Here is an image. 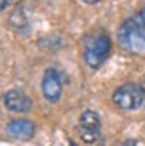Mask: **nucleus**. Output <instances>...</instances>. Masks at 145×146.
I'll return each mask as SVG.
<instances>
[{"mask_svg": "<svg viewBox=\"0 0 145 146\" xmlns=\"http://www.w3.org/2000/svg\"><path fill=\"white\" fill-rule=\"evenodd\" d=\"M118 43L129 54H145V7L122 23Z\"/></svg>", "mask_w": 145, "mask_h": 146, "instance_id": "obj_1", "label": "nucleus"}, {"mask_svg": "<svg viewBox=\"0 0 145 146\" xmlns=\"http://www.w3.org/2000/svg\"><path fill=\"white\" fill-rule=\"evenodd\" d=\"M41 89H43V96H45L48 102H57L61 98L63 93V84H61V77L56 70H47L45 77H43L41 82Z\"/></svg>", "mask_w": 145, "mask_h": 146, "instance_id": "obj_5", "label": "nucleus"}, {"mask_svg": "<svg viewBox=\"0 0 145 146\" xmlns=\"http://www.w3.org/2000/svg\"><path fill=\"white\" fill-rule=\"evenodd\" d=\"M109 52H111V41L104 32H100L97 36H91V38L86 41L84 61L90 68H99L100 64L107 59Z\"/></svg>", "mask_w": 145, "mask_h": 146, "instance_id": "obj_2", "label": "nucleus"}, {"mask_svg": "<svg viewBox=\"0 0 145 146\" xmlns=\"http://www.w3.org/2000/svg\"><path fill=\"white\" fill-rule=\"evenodd\" d=\"M122 146H136V141H133V139H127Z\"/></svg>", "mask_w": 145, "mask_h": 146, "instance_id": "obj_10", "label": "nucleus"}, {"mask_svg": "<svg viewBox=\"0 0 145 146\" xmlns=\"http://www.w3.org/2000/svg\"><path fill=\"white\" fill-rule=\"evenodd\" d=\"M9 23L13 25V27H21L25 23V13L23 11H14L13 14H11V18H9Z\"/></svg>", "mask_w": 145, "mask_h": 146, "instance_id": "obj_8", "label": "nucleus"}, {"mask_svg": "<svg viewBox=\"0 0 145 146\" xmlns=\"http://www.w3.org/2000/svg\"><path fill=\"white\" fill-rule=\"evenodd\" d=\"M83 2H84V4H90V5H93V4H99L100 0H83Z\"/></svg>", "mask_w": 145, "mask_h": 146, "instance_id": "obj_11", "label": "nucleus"}, {"mask_svg": "<svg viewBox=\"0 0 145 146\" xmlns=\"http://www.w3.org/2000/svg\"><path fill=\"white\" fill-rule=\"evenodd\" d=\"M143 98H145L143 87L136 84H124L113 93V104L124 111H134V109L142 107Z\"/></svg>", "mask_w": 145, "mask_h": 146, "instance_id": "obj_3", "label": "nucleus"}, {"mask_svg": "<svg viewBox=\"0 0 145 146\" xmlns=\"http://www.w3.org/2000/svg\"><path fill=\"white\" fill-rule=\"evenodd\" d=\"M142 87H143V91H145V78H143V86Z\"/></svg>", "mask_w": 145, "mask_h": 146, "instance_id": "obj_12", "label": "nucleus"}, {"mask_svg": "<svg viewBox=\"0 0 145 146\" xmlns=\"http://www.w3.org/2000/svg\"><path fill=\"white\" fill-rule=\"evenodd\" d=\"M34 123H31L29 119H14L7 125V134L14 139H20V141H27L34 135Z\"/></svg>", "mask_w": 145, "mask_h": 146, "instance_id": "obj_7", "label": "nucleus"}, {"mask_svg": "<svg viewBox=\"0 0 145 146\" xmlns=\"http://www.w3.org/2000/svg\"><path fill=\"white\" fill-rule=\"evenodd\" d=\"M99 128H100V119L93 111H86L81 116L79 121V135L84 143H95L99 139Z\"/></svg>", "mask_w": 145, "mask_h": 146, "instance_id": "obj_4", "label": "nucleus"}, {"mask_svg": "<svg viewBox=\"0 0 145 146\" xmlns=\"http://www.w3.org/2000/svg\"><path fill=\"white\" fill-rule=\"evenodd\" d=\"M4 104L13 112H27L29 109H31L32 102H31V98H29L25 93H21L18 89H11V91L5 93Z\"/></svg>", "mask_w": 145, "mask_h": 146, "instance_id": "obj_6", "label": "nucleus"}, {"mask_svg": "<svg viewBox=\"0 0 145 146\" xmlns=\"http://www.w3.org/2000/svg\"><path fill=\"white\" fill-rule=\"evenodd\" d=\"M0 2H2V9H7V5H16V4H20L21 0H0Z\"/></svg>", "mask_w": 145, "mask_h": 146, "instance_id": "obj_9", "label": "nucleus"}]
</instances>
